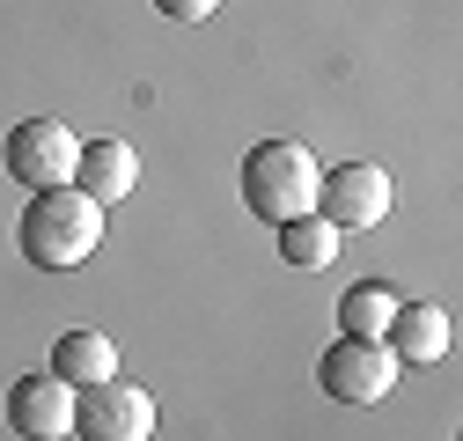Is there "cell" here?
<instances>
[{"instance_id":"52a82bcc","label":"cell","mask_w":463,"mask_h":441,"mask_svg":"<svg viewBox=\"0 0 463 441\" xmlns=\"http://www.w3.org/2000/svg\"><path fill=\"white\" fill-rule=\"evenodd\" d=\"M8 427L23 434V441H60V434H74V390L60 375H23V382H8Z\"/></svg>"},{"instance_id":"7c38bea8","label":"cell","mask_w":463,"mask_h":441,"mask_svg":"<svg viewBox=\"0 0 463 441\" xmlns=\"http://www.w3.org/2000/svg\"><path fill=\"white\" fill-rule=\"evenodd\" d=\"M390 309H397V295H390V287H354V295L338 302V331H345V339H383Z\"/></svg>"},{"instance_id":"277c9868","label":"cell","mask_w":463,"mask_h":441,"mask_svg":"<svg viewBox=\"0 0 463 441\" xmlns=\"http://www.w3.org/2000/svg\"><path fill=\"white\" fill-rule=\"evenodd\" d=\"M0 162L23 192H52V184H74V162H81V140L60 126V118H23L8 140H0Z\"/></svg>"},{"instance_id":"7a4b0ae2","label":"cell","mask_w":463,"mask_h":441,"mask_svg":"<svg viewBox=\"0 0 463 441\" xmlns=\"http://www.w3.org/2000/svg\"><path fill=\"white\" fill-rule=\"evenodd\" d=\"M317 155L302 147V140H258L250 155H243V213H258V220H302L309 206H317Z\"/></svg>"},{"instance_id":"4fadbf2b","label":"cell","mask_w":463,"mask_h":441,"mask_svg":"<svg viewBox=\"0 0 463 441\" xmlns=\"http://www.w3.org/2000/svg\"><path fill=\"white\" fill-rule=\"evenodd\" d=\"M155 8H162L169 23H206V15L221 8V0H155Z\"/></svg>"},{"instance_id":"8fae6325","label":"cell","mask_w":463,"mask_h":441,"mask_svg":"<svg viewBox=\"0 0 463 441\" xmlns=\"http://www.w3.org/2000/svg\"><path fill=\"white\" fill-rule=\"evenodd\" d=\"M279 258L295 265V272H324V265L338 258V229H331V220H317V213L279 220Z\"/></svg>"},{"instance_id":"9c48e42d","label":"cell","mask_w":463,"mask_h":441,"mask_svg":"<svg viewBox=\"0 0 463 441\" xmlns=\"http://www.w3.org/2000/svg\"><path fill=\"white\" fill-rule=\"evenodd\" d=\"M449 309H434V302H397L390 309V324H383V346L397 353V361H441L449 353Z\"/></svg>"},{"instance_id":"30bf717a","label":"cell","mask_w":463,"mask_h":441,"mask_svg":"<svg viewBox=\"0 0 463 441\" xmlns=\"http://www.w3.org/2000/svg\"><path fill=\"white\" fill-rule=\"evenodd\" d=\"M52 375H60L67 390L110 382V375H118V346H110L103 331H67V339H52Z\"/></svg>"},{"instance_id":"8992f818","label":"cell","mask_w":463,"mask_h":441,"mask_svg":"<svg viewBox=\"0 0 463 441\" xmlns=\"http://www.w3.org/2000/svg\"><path fill=\"white\" fill-rule=\"evenodd\" d=\"M74 434L81 441H147L155 434V398L140 390V382H89V390H74Z\"/></svg>"},{"instance_id":"5b68a950","label":"cell","mask_w":463,"mask_h":441,"mask_svg":"<svg viewBox=\"0 0 463 441\" xmlns=\"http://www.w3.org/2000/svg\"><path fill=\"white\" fill-rule=\"evenodd\" d=\"M317 220H331V229H375V220H390V170L383 162H338V170L317 177Z\"/></svg>"},{"instance_id":"6da1fadb","label":"cell","mask_w":463,"mask_h":441,"mask_svg":"<svg viewBox=\"0 0 463 441\" xmlns=\"http://www.w3.org/2000/svg\"><path fill=\"white\" fill-rule=\"evenodd\" d=\"M15 243L37 272H74L81 258H96L103 243V206L81 199L74 184H52V192H30L23 220H15Z\"/></svg>"},{"instance_id":"3957f363","label":"cell","mask_w":463,"mask_h":441,"mask_svg":"<svg viewBox=\"0 0 463 441\" xmlns=\"http://www.w3.org/2000/svg\"><path fill=\"white\" fill-rule=\"evenodd\" d=\"M317 390L331 405H383L397 390V353L383 339H331L317 361Z\"/></svg>"},{"instance_id":"ba28073f","label":"cell","mask_w":463,"mask_h":441,"mask_svg":"<svg viewBox=\"0 0 463 441\" xmlns=\"http://www.w3.org/2000/svg\"><path fill=\"white\" fill-rule=\"evenodd\" d=\"M140 177V155L126 140H81V162H74V192L96 199V206H118Z\"/></svg>"}]
</instances>
